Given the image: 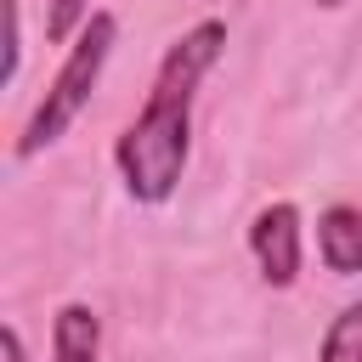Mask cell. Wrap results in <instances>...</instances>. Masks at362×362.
Here are the masks:
<instances>
[{"mask_svg":"<svg viewBox=\"0 0 362 362\" xmlns=\"http://www.w3.org/2000/svg\"><path fill=\"white\" fill-rule=\"evenodd\" d=\"M226 45V23L204 17L198 28H187L158 74H153V90H147V107L124 124V136L113 141V158H119V175H124V192L136 204H164L187 170V147H192V90L198 79L215 68Z\"/></svg>","mask_w":362,"mask_h":362,"instance_id":"1","label":"cell"},{"mask_svg":"<svg viewBox=\"0 0 362 362\" xmlns=\"http://www.w3.org/2000/svg\"><path fill=\"white\" fill-rule=\"evenodd\" d=\"M113 40H119L113 11H96V17L79 28V40L68 45V57H62L57 79L45 85L40 107L28 113V124H23V136H17V158H34L40 147L62 141V130H68V124L79 119V107L90 102V90H96V79H102V62H107Z\"/></svg>","mask_w":362,"mask_h":362,"instance_id":"2","label":"cell"},{"mask_svg":"<svg viewBox=\"0 0 362 362\" xmlns=\"http://www.w3.org/2000/svg\"><path fill=\"white\" fill-rule=\"evenodd\" d=\"M249 249H255L260 277L272 288H288L300 277V209L294 204H266L249 221Z\"/></svg>","mask_w":362,"mask_h":362,"instance_id":"3","label":"cell"},{"mask_svg":"<svg viewBox=\"0 0 362 362\" xmlns=\"http://www.w3.org/2000/svg\"><path fill=\"white\" fill-rule=\"evenodd\" d=\"M317 249H322L328 272H339V277L362 272V209H351V204L322 209L317 215Z\"/></svg>","mask_w":362,"mask_h":362,"instance_id":"4","label":"cell"},{"mask_svg":"<svg viewBox=\"0 0 362 362\" xmlns=\"http://www.w3.org/2000/svg\"><path fill=\"white\" fill-rule=\"evenodd\" d=\"M51 339H57V356H51V362H96V351H102V322H96L90 305H62Z\"/></svg>","mask_w":362,"mask_h":362,"instance_id":"5","label":"cell"},{"mask_svg":"<svg viewBox=\"0 0 362 362\" xmlns=\"http://www.w3.org/2000/svg\"><path fill=\"white\" fill-rule=\"evenodd\" d=\"M317 362H362V300H351L328 322V334L317 345Z\"/></svg>","mask_w":362,"mask_h":362,"instance_id":"6","label":"cell"},{"mask_svg":"<svg viewBox=\"0 0 362 362\" xmlns=\"http://www.w3.org/2000/svg\"><path fill=\"white\" fill-rule=\"evenodd\" d=\"M90 0H45V40H79V28L90 23Z\"/></svg>","mask_w":362,"mask_h":362,"instance_id":"7","label":"cell"},{"mask_svg":"<svg viewBox=\"0 0 362 362\" xmlns=\"http://www.w3.org/2000/svg\"><path fill=\"white\" fill-rule=\"evenodd\" d=\"M0 11H6V68H0V79L11 85V79H17V57H23V28H17V0H0Z\"/></svg>","mask_w":362,"mask_h":362,"instance_id":"8","label":"cell"},{"mask_svg":"<svg viewBox=\"0 0 362 362\" xmlns=\"http://www.w3.org/2000/svg\"><path fill=\"white\" fill-rule=\"evenodd\" d=\"M0 345H6V362H23V334H17L11 322L0 328Z\"/></svg>","mask_w":362,"mask_h":362,"instance_id":"9","label":"cell"},{"mask_svg":"<svg viewBox=\"0 0 362 362\" xmlns=\"http://www.w3.org/2000/svg\"><path fill=\"white\" fill-rule=\"evenodd\" d=\"M322 6H339V0H322Z\"/></svg>","mask_w":362,"mask_h":362,"instance_id":"10","label":"cell"}]
</instances>
